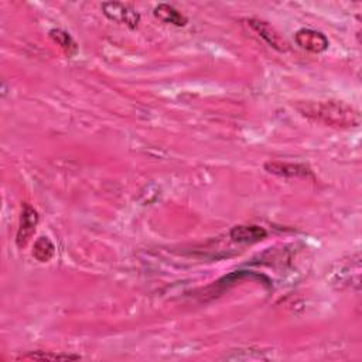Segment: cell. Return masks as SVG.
I'll use <instances>...</instances> for the list:
<instances>
[{
	"mask_svg": "<svg viewBox=\"0 0 362 362\" xmlns=\"http://www.w3.org/2000/svg\"><path fill=\"white\" fill-rule=\"evenodd\" d=\"M49 38L55 44H58L66 54H74L76 51V44L72 40V37L66 31H64L61 28L49 30Z\"/></svg>",
	"mask_w": 362,
	"mask_h": 362,
	"instance_id": "12",
	"label": "cell"
},
{
	"mask_svg": "<svg viewBox=\"0 0 362 362\" xmlns=\"http://www.w3.org/2000/svg\"><path fill=\"white\" fill-rule=\"evenodd\" d=\"M266 236L267 230L255 223L236 225L229 230V238L236 243H255L263 240Z\"/></svg>",
	"mask_w": 362,
	"mask_h": 362,
	"instance_id": "8",
	"label": "cell"
},
{
	"mask_svg": "<svg viewBox=\"0 0 362 362\" xmlns=\"http://www.w3.org/2000/svg\"><path fill=\"white\" fill-rule=\"evenodd\" d=\"M294 40L300 48L313 54H321L327 51L329 45L328 38L321 31L313 28H300L296 31Z\"/></svg>",
	"mask_w": 362,
	"mask_h": 362,
	"instance_id": "6",
	"label": "cell"
},
{
	"mask_svg": "<svg viewBox=\"0 0 362 362\" xmlns=\"http://www.w3.org/2000/svg\"><path fill=\"white\" fill-rule=\"evenodd\" d=\"M153 14L156 18H158L163 23L173 24L175 27H184L188 23L187 16H184L180 10H177L174 6L168 3H160L154 7Z\"/></svg>",
	"mask_w": 362,
	"mask_h": 362,
	"instance_id": "9",
	"label": "cell"
},
{
	"mask_svg": "<svg viewBox=\"0 0 362 362\" xmlns=\"http://www.w3.org/2000/svg\"><path fill=\"white\" fill-rule=\"evenodd\" d=\"M266 173L284 177V178H313V170L303 163H288V161H277L270 160L263 164Z\"/></svg>",
	"mask_w": 362,
	"mask_h": 362,
	"instance_id": "5",
	"label": "cell"
},
{
	"mask_svg": "<svg viewBox=\"0 0 362 362\" xmlns=\"http://www.w3.org/2000/svg\"><path fill=\"white\" fill-rule=\"evenodd\" d=\"M297 110L311 122L337 129L359 126V112L342 100H307L296 105Z\"/></svg>",
	"mask_w": 362,
	"mask_h": 362,
	"instance_id": "1",
	"label": "cell"
},
{
	"mask_svg": "<svg viewBox=\"0 0 362 362\" xmlns=\"http://www.w3.org/2000/svg\"><path fill=\"white\" fill-rule=\"evenodd\" d=\"M102 13L110 20L117 24H123L129 28H136L140 23V14L137 10L122 1H105L102 3Z\"/></svg>",
	"mask_w": 362,
	"mask_h": 362,
	"instance_id": "3",
	"label": "cell"
},
{
	"mask_svg": "<svg viewBox=\"0 0 362 362\" xmlns=\"http://www.w3.org/2000/svg\"><path fill=\"white\" fill-rule=\"evenodd\" d=\"M247 25L252 31H255L262 40H264L272 48H274L279 52L288 51V42L287 40L267 21L260 18H249L246 20Z\"/></svg>",
	"mask_w": 362,
	"mask_h": 362,
	"instance_id": "4",
	"label": "cell"
},
{
	"mask_svg": "<svg viewBox=\"0 0 362 362\" xmlns=\"http://www.w3.org/2000/svg\"><path fill=\"white\" fill-rule=\"evenodd\" d=\"M359 255L351 256L348 259H341L337 263V269L331 273V284L337 288L342 290L346 287L352 288V284L355 287H359Z\"/></svg>",
	"mask_w": 362,
	"mask_h": 362,
	"instance_id": "2",
	"label": "cell"
},
{
	"mask_svg": "<svg viewBox=\"0 0 362 362\" xmlns=\"http://www.w3.org/2000/svg\"><path fill=\"white\" fill-rule=\"evenodd\" d=\"M55 255V246L47 236H40L33 246V256L41 262H49Z\"/></svg>",
	"mask_w": 362,
	"mask_h": 362,
	"instance_id": "11",
	"label": "cell"
},
{
	"mask_svg": "<svg viewBox=\"0 0 362 362\" xmlns=\"http://www.w3.org/2000/svg\"><path fill=\"white\" fill-rule=\"evenodd\" d=\"M37 223H38L37 211L30 204H24L23 209H21V215H20L17 235H16V243L18 247H24L28 243V240L31 239V236L35 232Z\"/></svg>",
	"mask_w": 362,
	"mask_h": 362,
	"instance_id": "7",
	"label": "cell"
},
{
	"mask_svg": "<svg viewBox=\"0 0 362 362\" xmlns=\"http://www.w3.org/2000/svg\"><path fill=\"white\" fill-rule=\"evenodd\" d=\"M79 355H72V354H55L49 351H35V352H28L17 358V361H75L79 359Z\"/></svg>",
	"mask_w": 362,
	"mask_h": 362,
	"instance_id": "10",
	"label": "cell"
}]
</instances>
